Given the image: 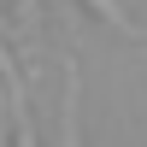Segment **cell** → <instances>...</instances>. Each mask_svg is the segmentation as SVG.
<instances>
[{"label": "cell", "mask_w": 147, "mask_h": 147, "mask_svg": "<svg viewBox=\"0 0 147 147\" xmlns=\"http://www.w3.org/2000/svg\"><path fill=\"white\" fill-rule=\"evenodd\" d=\"M59 147H82V118H77V65H65V136Z\"/></svg>", "instance_id": "1"}, {"label": "cell", "mask_w": 147, "mask_h": 147, "mask_svg": "<svg viewBox=\"0 0 147 147\" xmlns=\"http://www.w3.org/2000/svg\"><path fill=\"white\" fill-rule=\"evenodd\" d=\"M88 12H100V18L112 24L118 35H129V41H136V35H141V24H136V18H129V12H124V0H88Z\"/></svg>", "instance_id": "2"}, {"label": "cell", "mask_w": 147, "mask_h": 147, "mask_svg": "<svg viewBox=\"0 0 147 147\" xmlns=\"http://www.w3.org/2000/svg\"><path fill=\"white\" fill-rule=\"evenodd\" d=\"M12 12H18V30L35 35V18H41V0H12Z\"/></svg>", "instance_id": "3"}]
</instances>
